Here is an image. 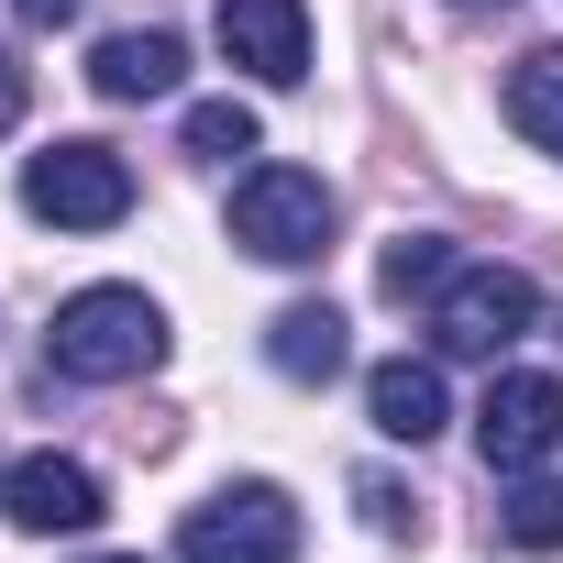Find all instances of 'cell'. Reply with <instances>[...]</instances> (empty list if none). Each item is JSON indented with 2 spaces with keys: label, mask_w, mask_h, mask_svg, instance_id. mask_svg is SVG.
<instances>
[{
  "label": "cell",
  "mask_w": 563,
  "mask_h": 563,
  "mask_svg": "<svg viewBox=\"0 0 563 563\" xmlns=\"http://www.w3.org/2000/svg\"><path fill=\"white\" fill-rule=\"evenodd\" d=\"M45 354H56V376H78V387H133V376L166 365V310H155L144 288H78V299L56 310Z\"/></svg>",
  "instance_id": "cell-1"
},
{
  "label": "cell",
  "mask_w": 563,
  "mask_h": 563,
  "mask_svg": "<svg viewBox=\"0 0 563 563\" xmlns=\"http://www.w3.org/2000/svg\"><path fill=\"white\" fill-rule=\"evenodd\" d=\"M232 243L254 265H321L332 254V188L310 166H243L232 188Z\"/></svg>",
  "instance_id": "cell-2"
},
{
  "label": "cell",
  "mask_w": 563,
  "mask_h": 563,
  "mask_svg": "<svg viewBox=\"0 0 563 563\" xmlns=\"http://www.w3.org/2000/svg\"><path fill=\"white\" fill-rule=\"evenodd\" d=\"M530 321H541V288H530L519 265H453L442 299H431V354H453V365H497Z\"/></svg>",
  "instance_id": "cell-3"
},
{
  "label": "cell",
  "mask_w": 563,
  "mask_h": 563,
  "mask_svg": "<svg viewBox=\"0 0 563 563\" xmlns=\"http://www.w3.org/2000/svg\"><path fill=\"white\" fill-rule=\"evenodd\" d=\"M177 563H299V508H288V486L243 475V486L199 497L188 530H177Z\"/></svg>",
  "instance_id": "cell-4"
},
{
  "label": "cell",
  "mask_w": 563,
  "mask_h": 563,
  "mask_svg": "<svg viewBox=\"0 0 563 563\" xmlns=\"http://www.w3.org/2000/svg\"><path fill=\"white\" fill-rule=\"evenodd\" d=\"M23 210L56 221V232H111V221L133 210V166H122L111 144H45V155L23 166Z\"/></svg>",
  "instance_id": "cell-5"
},
{
  "label": "cell",
  "mask_w": 563,
  "mask_h": 563,
  "mask_svg": "<svg viewBox=\"0 0 563 563\" xmlns=\"http://www.w3.org/2000/svg\"><path fill=\"white\" fill-rule=\"evenodd\" d=\"M475 442H486V464H497V475H530V464H552V453H563V376H541V365H508V376H486Z\"/></svg>",
  "instance_id": "cell-6"
},
{
  "label": "cell",
  "mask_w": 563,
  "mask_h": 563,
  "mask_svg": "<svg viewBox=\"0 0 563 563\" xmlns=\"http://www.w3.org/2000/svg\"><path fill=\"white\" fill-rule=\"evenodd\" d=\"M0 508H12V530L56 541V530H100L111 519V486L78 453H23V464H0Z\"/></svg>",
  "instance_id": "cell-7"
},
{
  "label": "cell",
  "mask_w": 563,
  "mask_h": 563,
  "mask_svg": "<svg viewBox=\"0 0 563 563\" xmlns=\"http://www.w3.org/2000/svg\"><path fill=\"white\" fill-rule=\"evenodd\" d=\"M221 56L254 89H299L310 78V12L299 0H221Z\"/></svg>",
  "instance_id": "cell-8"
},
{
  "label": "cell",
  "mask_w": 563,
  "mask_h": 563,
  "mask_svg": "<svg viewBox=\"0 0 563 563\" xmlns=\"http://www.w3.org/2000/svg\"><path fill=\"white\" fill-rule=\"evenodd\" d=\"M265 365L288 376V387H332V376L354 365V332H343V310H332V299L276 310V321H265Z\"/></svg>",
  "instance_id": "cell-9"
},
{
  "label": "cell",
  "mask_w": 563,
  "mask_h": 563,
  "mask_svg": "<svg viewBox=\"0 0 563 563\" xmlns=\"http://www.w3.org/2000/svg\"><path fill=\"white\" fill-rule=\"evenodd\" d=\"M365 420H376L387 442H431V431L453 420V398H442V365H431V354H387V365L365 376Z\"/></svg>",
  "instance_id": "cell-10"
},
{
  "label": "cell",
  "mask_w": 563,
  "mask_h": 563,
  "mask_svg": "<svg viewBox=\"0 0 563 563\" xmlns=\"http://www.w3.org/2000/svg\"><path fill=\"white\" fill-rule=\"evenodd\" d=\"M177 78H188V45L177 34H100V56H89V89L100 100H177Z\"/></svg>",
  "instance_id": "cell-11"
},
{
  "label": "cell",
  "mask_w": 563,
  "mask_h": 563,
  "mask_svg": "<svg viewBox=\"0 0 563 563\" xmlns=\"http://www.w3.org/2000/svg\"><path fill=\"white\" fill-rule=\"evenodd\" d=\"M508 122H519L541 155H563V45H530V56L508 67Z\"/></svg>",
  "instance_id": "cell-12"
},
{
  "label": "cell",
  "mask_w": 563,
  "mask_h": 563,
  "mask_svg": "<svg viewBox=\"0 0 563 563\" xmlns=\"http://www.w3.org/2000/svg\"><path fill=\"white\" fill-rule=\"evenodd\" d=\"M497 530L519 541V552H563V486L530 464V475H508V497H497Z\"/></svg>",
  "instance_id": "cell-13"
},
{
  "label": "cell",
  "mask_w": 563,
  "mask_h": 563,
  "mask_svg": "<svg viewBox=\"0 0 563 563\" xmlns=\"http://www.w3.org/2000/svg\"><path fill=\"white\" fill-rule=\"evenodd\" d=\"M453 265H464V254H453L442 232H398L387 265H376V288H387V299H442V276H453Z\"/></svg>",
  "instance_id": "cell-14"
},
{
  "label": "cell",
  "mask_w": 563,
  "mask_h": 563,
  "mask_svg": "<svg viewBox=\"0 0 563 563\" xmlns=\"http://www.w3.org/2000/svg\"><path fill=\"white\" fill-rule=\"evenodd\" d=\"M254 144H265V133H254L243 100H199V111H188V155H221V166H232V155H254Z\"/></svg>",
  "instance_id": "cell-15"
},
{
  "label": "cell",
  "mask_w": 563,
  "mask_h": 563,
  "mask_svg": "<svg viewBox=\"0 0 563 563\" xmlns=\"http://www.w3.org/2000/svg\"><path fill=\"white\" fill-rule=\"evenodd\" d=\"M354 497H365V519H376L387 541H420V497H409V486H387V475H365Z\"/></svg>",
  "instance_id": "cell-16"
},
{
  "label": "cell",
  "mask_w": 563,
  "mask_h": 563,
  "mask_svg": "<svg viewBox=\"0 0 563 563\" xmlns=\"http://www.w3.org/2000/svg\"><path fill=\"white\" fill-rule=\"evenodd\" d=\"M12 12H23V23H34V34H67V23H78V12H89V0H12Z\"/></svg>",
  "instance_id": "cell-17"
},
{
  "label": "cell",
  "mask_w": 563,
  "mask_h": 563,
  "mask_svg": "<svg viewBox=\"0 0 563 563\" xmlns=\"http://www.w3.org/2000/svg\"><path fill=\"white\" fill-rule=\"evenodd\" d=\"M23 100H34V89H23V67H12V45H0V133L23 122Z\"/></svg>",
  "instance_id": "cell-18"
},
{
  "label": "cell",
  "mask_w": 563,
  "mask_h": 563,
  "mask_svg": "<svg viewBox=\"0 0 563 563\" xmlns=\"http://www.w3.org/2000/svg\"><path fill=\"white\" fill-rule=\"evenodd\" d=\"M453 12H508V0H453Z\"/></svg>",
  "instance_id": "cell-19"
},
{
  "label": "cell",
  "mask_w": 563,
  "mask_h": 563,
  "mask_svg": "<svg viewBox=\"0 0 563 563\" xmlns=\"http://www.w3.org/2000/svg\"><path fill=\"white\" fill-rule=\"evenodd\" d=\"M89 563H144V552H89Z\"/></svg>",
  "instance_id": "cell-20"
}]
</instances>
